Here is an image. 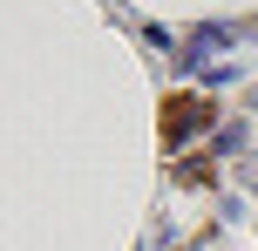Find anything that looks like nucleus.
Masks as SVG:
<instances>
[{"label":"nucleus","mask_w":258,"mask_h":251,"mask_svg":"<svg viewBox=\"0 0 258 251\" xmlns=\"http://www.w3.org/2000/svg\"><path fill=\"white\" fill-rule=\"evenodd\" d=\"M197 129H211V102L204 95H170L163 102V143H183Z\"/></svg>","instance_id":"1"}]
</instances>
